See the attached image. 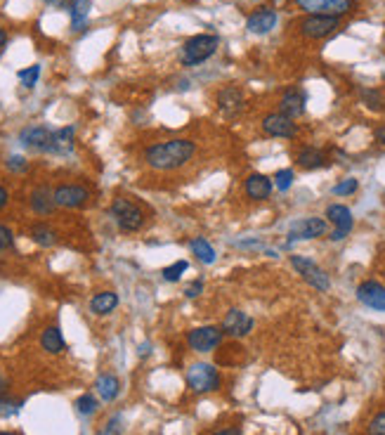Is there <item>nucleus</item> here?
<instances>
[{"label": "nucleus", "instance_id": "obj_1", "mask_svg": "<svg viewBox=\"0 0 385 435\" xmlns=\"http://www.w3.org/2000/svg\"><path fill=\"white\" fill-rule=\"evenodd\" d=\"M197 154V145L192 140L175 138L166 142H156V145L145 149V161L156 171H175L182 168L189 159Z\"/></svg>", "mask_w": 385, "mask_h": 435}, {"label": "nucleus", "instance_id": "obj_2", "mask_svg": "<svg viewBox=\"0 0 385 435\" xmlns=\"http://www.w3.org/2000/svg\"><path fill=\"white\" fill-rule=\"evenodd\" d=\"M220 45V38L213 36V34H199V36H192L189 41L182 45L180 50V60L185 67H197V64L206 62L208 57L215 55Z\"/></svg>", "mask_w": 385, "mask_h": 435}, {"label": "nucleus", "instance_id": "obj_3", "mask_svg": "<svg viewBox=\"0 0 385 435\" xmlns=\"http://www.w3.org/2000/svg\"><path fill=\"white\" fill-rule=\"evenodd\" d=\"M112 218L116 220V225H119L123 232H137L145 225V213H142V209L126 197L114 199Z\"/></svg>", "mask_w": 385, "mask_h": 435}, {"label": "nucleus", "instance_id": "obj_4", "mask_svg": "<svg viewBox=\"0 0 385 435\" xmlns=\"http://www.w3.org/2000/svg\"><path fill=\"white\" fill-rule=\"evenodd\" d=\"M187 383L194 393H211L220 388V372L208 362H197V365L189 367Z\"/></svg>", "mask_w": 385, "mask_h": 435}, {"label": "nucleus", "instance_id": "obj_5", "mask_svg": "<svg viewBox=\"0 0 385 435\" xmlns=\"http://www.w3.org/2000/svg\"><path fill=\"white\" fill-rule=\"evenodd\" d=\"M291 265H293V270H296L298 275L303 277L310 287H315L317 291H329L331 289L329 275H326V272L319 268L315 261H310V258H305V256H291Z\"/></svg>", "mask_w": 385, "mask_h": 435}, {"label": "nucleus", "instance_id": "obj_6", "mask_svg": "<svg viewBox=\"0 0 385 435\" xmlns=\"http://www.w3.org/2000/svg\"><path fill=\"white\" fill-rule=\"evenodd\" d=\"M341 24V17H331V15H308L300 22V34L312 41L331 36Z\"/></svg>", "mask_w": 385, "mask_h": 435}, {"label": "nucleus", "instance_id": "obj_7", "mask_svg": "<svg viewBox=\"0 0 385 435\" xmlns=\"http://www.w3.org/2000/svg\"><path fill=\"white\" fill-rule=\"evenodd\" d=\"M308 15H331L343 17L352 10V0H293Z\"/></svg>", "mask_w": 385, "mask_h": 435}, {"label": "nucleus", "instance_id": "obj_8", "mask_svg": "<svg viewBox=\"0 0 385 435\" xmlns=\"http://www.w3.org/2000/svg\"><path fill=\"white\" fill-rule=\"evenodd\" d=\"M223 336L225 334L220 327H199L187 334V343H189V348L197 350V353H213V350L223 343Z\"/></svg>", "mask_w": 385, "mask_h": 435}, {"label": "nucleus", "instance_id": "obj_9", "mask_svg": "<svg viewBox=\"0 0 385 435\" xmlns=\"http://www.w3.org/2000/svg\"><path fill=\"white\" fill-rule=\"evenodd\" d=\"M326 235V220L324 218H303L291 225L289 230V244L293 242H308Z\"/></svg>", "mask_w": 385, "mask_h": 435}, {"label": "nucleus", "instance_id": "obj_10", "mask_svg": "<svg viewBox=\"0 0 385 435\" xmlns=\"http://www.w3.org/2000/svg\"><path fill=\"white\" fill-rule=\"evenodd\" d=\"M253 327H256V320H253L251 315H246L244 310H230V313L225 315L223 324H220V329H223V334L232 336V339H241V336H249Z\"/></svg>", "mask_w": 385, "mask_h": 435}, {"label": "nucleus", "instance_id": "obj_11", "mask_svg": "<svg viewBox=\"0 0 385 435\" xmlns=\"http://www.w3.org/2000/svg\"><path fill=\"white\" fill-rule=\"evenodd\" d=\"M263 131L270 135V138L291 140V138H296L298 126L293 123V119L284 116L282 112H272V114H267L265 119H263Z\"/></svg>", "mask_w": 385, "mask_h": 435}, {"label": "nucleus", "instance_id": "obj_12", "mask_svg": "<svg viewBox=\"0 0 385 435\" xmlns=\"http://www.w3.org/2000/svg\"><path fill=\"white\" fill-rule=\"evenodd\" d=\"M326 218L336 225V230L331 232V237H329L331 242H341V239H345L348 237V232L352 230V225H355L350 209L343 204H331L329 209H326Z\"/></svg>", "mask_w": 385, "mask_h": 435}, {"label": "nucleus", "instance_id": "obj_13", "mask_svg": "<svg viewBox=\"0 0 385 435\" xmlns=\"http://www.w3.org/2000/svg\"><path fill=\"white\" fill-rule=\"evenodd\" d=\"M357 298L360 303H364L371 310H378V313H385V287L381 282H374V279H367L357 287Z\"/></svg>", "mask_w": 385, "mask_h": 435}, {"label": "nucleus", "instance_id": "obj_14", "mask_svg": "<svg viewBox=\"0 0 385 435\" xmlns=\"http://www.w3.org/2000/svg\"><path fill=\"white\" fill-rule=\"evenodd\" d=\"M90 199V192L78 185H62L55 190V204L62 209H81Z\"/></svg>", "mask_w": 385, "mask_h": 435}, {"label": "nucleus", "instance_id": "obj_15", "mask_svg": "<svg viewBox=\"0 0 385 435\" xmlns=\"http://www.w3.org/2000/svg\"><path fill=\"white\" fill-rule=\"evenodd\" d=\"M274 27H277V12L272 8H260L246 19V29H249L251 34H260V36L270 34Z\"/></svg>", "mask_w": 385, "mask_h": 435}, {"label": "nucleus", "instance_id": "obj_16", "mask_svg": "<svg viewBox=\"0 0 385 435\" xmlns=\"http://www.w3.org/2000/svg\"><path fill=\"white\" fill-rule=\"evenodd\" d=\"M19 140H22V145L29 147V149H36V152H48L50 140H52V131L50 128H45V126H31V128H26V131H22Z\"/></svg>", "mask_w": 385, "mask_h": 435}, {"label": "nucleus", "instance_id": "obj_17", "mask_svg": "<svg viewBox=\"0 0 385 435\" xmlns=\"http://www.w3.org/2000/svg\"><path fill=\"white\" fill-rule=\"evenodd\" d=\"M272 187L274 183L267 175L263 173H253L246 178V197H249L251 201H265V199H270V194H272Z\"/></svg>", "mask_w": 385, "mask_h": 435}, {"label": "nucleus", "instance_id": "obj_18", "mask_svg": "<svg viewBox=\"0 0 385 435\" xmlns=\"http://www.w3.org/2000/svg\"><path fill=\"white\" fill-rule=\"evenodd\" d=\"M279 112L296 121L298 116H303L305 112V95L300 93V90H286L282 102H279Z\"/></svg>", "mask_w": 385, "mask_h": 435}, {"label": "nucleus", "instance_id": "obj_19", "mask_svg": "<svg viewBox=\"0 0 385 435\" xmlns=\"http://www.w3.org/2000/svg\"><path fill=\"white\" fill-rule=\"evenodd\" d=\"M218 107L223 109L227 116H234L244 109V93L239 88H225L218 95Z\"/></svg>", "mask_w": 385, "mask_h": 435}, {"label": "nucleus", "instance_id": "obj_20", "mask_svg": "<svg viewBox=\"0 0 385 435\" xmlns=\"http://www.w3.org/2000/svg\"><path fill=\"white\" fill-rule=\"evenodd\" d=\"M55 192H50L48 187H36L31 192V209H34L38 216H50L55 211Z\"/></svg>", "mask_w": 385, "mask_h": 435}, {"label": "nucleus", "instance_id": "obj_21", "mask_svg": "<svg viewBox=\"0 0 385 435\" xmlns=\"http://www.w3.org/2000/svg\"><path fill=\"white\" fill-rule=\"evenodd\" d=\"M74 149V128H62V131H52V140L48 152L50 154H69Z\"/></svg>", "mask_w": 385, "mask_h": 435}, {"label": "nucleus", "instance_id": "obj_22", "mask_svg": "<svg viewBox=\"0 0 385 435\" xmlns=\"http://www.w3.org/2000/svg\"><path fill=\"white\" fill-rule=\"evenodd\" d=\"M298 166L305 168V171H315V168H322L326 166V154L322 152V149H315V147H303L298 152Z\"/></svg>", "mask_w": 385, "mask_h": 435}, {"label": "nucleus", "instance_id": "obj_23", "mask_svg": "<svg viewBox=\"0 0 385 435\" xmlns=\"http://www.w3.org/2000/svg\"><path fill=\"white\" fill-rule=\"evenodd\" d=\"M95 388H97V395H100L104 402L116 400L119 398V393H121V383L114 374H102L100 379H97Z\"/></svg>", "mask_w": 385, "mask_h": 435}, {"label": "nucleus", "instance_id": "obj_24", "mask_svg": "<svg viewBox=\"0 0 385 435\" xmlns=\"http://www.w3.org/2000/svg\"><path fill=\"white\" fill-rule=\"evenodd\" d=\"M41 346L45 353H50V355H60L64 348H67V343H64V336H62V331L57 329V327H48L41 334Z\"/></svg>", "mask_w": 385, "mask_h": 435}, {"label": "nucleus", "instance_id": "obj_25", "mask_svg": "<svg viewBox=\"0 0 385 435\" xmlns=\"http://www.w3.org/2000/svg\"><path fill=\"white\" fill-rule=\"evenodd\" d=\"M90 0H71L69 5V12H71V29L74 31H81L83 27L88 24V17H90Z\"/></svg>", "mask_w": 385, "mask_h": 435}, {"label": "nucleus", "instance_id": "obj_26", "mask_svg": "<svg viewBox=\"0 0 385 435\" xmlns=\"http://www.w3.org/2000/svg\"><path fill=\"white\" fill-rule=\"evenodd\" d=\"M116 305H119V296H116L114 291H102V294H97L93 301H90V310H93L95 315H109L116 310Z\"/></svg>", "mask_w": 385, "mask_h": 435}, {"label": "nucleus", "instance_id": "obj_27", "mask_svg": "<svg viewBox=\"0 0 385 435\" xmlns=\"http://www.w3.org/2000/svg\"><path fill=\"white\" fill-rule=\"evenodd\" d=\"M189 249H192V253L199 258L201 263H206V265L215 263V249H213L211 244L206 242V239H201V237L192 239V244H189Z\"/></svg>", "mask_w": 385, "mask_h": 435}, {"label": "nucleus", "instance_id": "obj_28", "mask_svg": "<svg viewBox=\"0 0 385 435\" xmlns=\"http://www.w3.org/2000/svg\"><path fill=\"white\" fill-rule=\"evenodd\" d=\"M31 239L41 246H55L57 244V232L50 230L48 225H34L31 227Z\"/></svg>", "mask_w": 385, "mask_h": 435}, {"label": "nucleus", "instance_id": "obj_29", "mask_svg": "<svg viewBox=\"0 0 385 435\" xmlns=\"http://www.w3.org/2000/svg\"><path fill=\"white\" fill-rule=\"evenodd\" d=\"M187 268H189L187 261H175L173 265L163 268L161 275H163V279H166V282H178V279L182 277V272H187Z\"/></svg>", "mask_w": 385, "mask_h": 435}, {"label": "nucleus", "instance_id": "obj_30", "mask_svg": "<svg viewBox=\"0 0 385 435\" xmlns=\"http://www.w3.org/2000/svg\"><path fill=\"white\" fill-rule=\"evenodd\" d=\"M76 409H78V414H83V417H90V414H95L97 412V400H95V395H81V398L76 400Z\"/></svg>", "mask_w": 385, "mask_h": 435}, {"label": "nucleus", "instance_id": "obj_31", "mask_svg": "<svg viewBox=\"0 0 385 435\" xmlns=\"http://www.w3.org/2000/svg\"><path fill=\"white\" fill-rule=\"evenodd\" d=\"M38 76H41V67H38V64H34V67L19 71V81H22V86H24V88H34V86H36V81H38Z\"/></svg>", "mask_w": 385, "mask_h": 435}, {"label": "nucleus", "instance_id": "obj_32", "mask_svg": "<svg viewBox=\"0 0 385 435\" xmlns=\"http://www.w3.org/2000/svg\"><path fill=\"white\" fill-rule=\"evenodd\" d=\"M293 178H296V175H293L291 168H284V171H279L277 175H274V185H277L279 192H286V190H291Z\"/></svg>", "mask_w": 385, "mask_h": 435}, {"label": "nucleus", "instance_id": "obj_33", "mask_svg": "<svg viewBox=\"0 0 385 435\" xmlns=\"http://www.w3.org/2000/svg\"><path fill=\"white\" fill-rule=\"evenodd\" d=\"M357 187H360V183H357L355 178H345L343 183H338L334 187V194L336 197H350V194L357 192Z\"/></svg>", "mask_w": 385, "mask_h": 435}, {"label": "nucleus", "instance_id": "obj_34", "mask_svg": "<svg viewBox=\"0 0 385 435\" xmlns=\"http://www.w3.org/2000/svg\"><path fill=\"white\" fill-rule=\"evenodd\" d=\"M369 435H385V409L378 412L374 419L369 421V428H367Z\"/></svg>", "mask_w": 385, "mask_h": 435}, {"label": "nucleus", "instance_id": "obj_35", "mask_svg": "<svg viewBox=\"0 0 385 435\" xmlns=\"http://www.w3.org/2000/svg\"><path fill=\"white\" fill-rule=\"evenodd\" d=\"M362 97H364V102H367V107H371V109L383 107V97H381V93H376V90H364Z\"/></svg>", "mask_w": 385, "mask_h": 435}, {"label": "nucleus", "instance_id": "obj_36", "mask_svg": "<svg viewBox=\"0 0 385 435\" xmlns=\"http://www.w3.org/2000/svg\"><path fill=\"white\" fill-rule=\"evenodd\" d=\"M22 402H15V400H0V417H12L17 412Z\"/></svg>", "mask_w": 385, "mask_h": 435}, {"label": "nucleus", "instance_id": "obj_37", "mask_svg": "<svg viewBox=\"0 0 385 435\" xmlns=\"http://www.w3.org/2000/svg\"><path fill=\"white\" fill-rule=\"evenodd\" d=\"M12 242H15V235H12V230H10V227H5V225H0V251L10 249Z\"/></svg>", "mask_w": 385, "mask_h": 435}, {"label": "nucleus", "instance_id": "obj_38", "mask_svg": "<svg viewBox=\"0 0 385 435\" xmlns=\"http://www.w3.org/2000/svg\"><path fill=\"white\" fill-rule=\"evenodd\" d=\"M8 168H10V171H15V173H24L26 168H29V164H26L22 157H10L8 159Z\"/></svg>", "mask_w": 385, "mask_h": 435}, {"label": "nucleus", "instance_id": "obj_39", "mask_svg": "<svg viewBox=\"0 0 385 435\" xmlns=\"http://www.w3.org/2000/svg\"><path fill=\"white\" fill-rule=\"evenodd\" d=\"M201 291H204V282H201V279H197V282H192V284H189V287L185 289V296H187V298H197Z\"/></svg>", "mask_w": 385, "mask_h": 435}, {"label": "nucleus", "instance_id": "obj_40", "mask_svg": "<svg viewBox=\"0 0 385 435\" xmlns=\"http://www.w3.org/2000/svg\"><path fill=\"white\" fill-rule=\"evenodd\" d=\"M8 199H10L8 190H5V187H0V211H3L5 206H8Z\"/></svg>", "mask_w": 385, "mask_h": 435}, {"label": "nucleus", "instance_id": "obj_41", "mask_svg": "<svg viewBox=\"0 0 385 435\" xmlns=\"http://www.w3.org/2000/svg\"><path fill=\"white\" fill-rule=\"evenodd\" d=\"M116 431H119V417L112 419V424H109V428H107V431H104L102 435H114Z\"/></svg>", "mask_w": 385, "mask_h": 435}, {"label": "nucleus", "instance_id": "obj_42", "mask_svg": "<svg viewBox=\"0 0 385 435\" xmlns=\"http://www.w3.org/2000/svg\"><path fill=\"white\" fill-rule=\"evenodd\" d=\"M376 140L381 142V145H385V126H381V128H376Z\"/></svg>", "mask_w": 385, "mask_h": 435}, {"label": "nucleus", "instance_id": "obj_43", "mask_svg": "<svg viewBox=\"0 0 385 435\" xmlns=\"http://www.w3.org/2000/svg\"><path fill=\"white\" fill-rule=\"evenodd\" d=\"M213 435H241L237 428H223V431H215Z\"/></svg>", "mask_w": 385, "mask_h": 435}, {"label": "nucleus", "instance_id": "obj_44", "mask_svg": "<svg viewBox=\"0 0 385 435\" xmlns=\"http://www.w3.org/2000/svg\"><path fill=\"white\" fill-rule=\"evenodd\" d=\"M5 391H8V379H5L3 372H0V395H3Z\"/></svg>", "mask_w": 385, "mask_h": 435}, {"label": "nucleus", "instance_id": "obj_45", "mask_svg": "<svg viewBox=\"0 0 385 435\" xmlns=\"http://www.w3.org/2000/svg\"><path fill=\"white\" fill-rule=\"evenodd\" d=\"M5 43H8V34H5V29L0 27V48H5Z\"/></svg>", "mask_w": 385, "mask_h": 435}, {"label": "nucleus", "instance_id": "obj_46", "mask_svg": "<svg viewBox=\"0 0 385 435\" xmlns=\"http://www.w3.org/2000/svg\"><path fill=\"white\" fill-rule=\"evenodd\" d=\"M48 3H50V5H67L69 0H48Z\"/></svg>", "mask_w": 385, "mask_h": 435}, {"label": "nucleus", "instance_id": "obj_47", "mask_svg": "<svg viewBox=\"0 0 385 435\" xmlns=\"http://www.w3.org/2000/svg\"><path fill=\"white\" fill-rule=\"evenodd\" d=\"M0 435H15V433H8V431H3V433H0Z\"/></svg>", "mask_w": 385, "mask_h": 435}]
</instances>
